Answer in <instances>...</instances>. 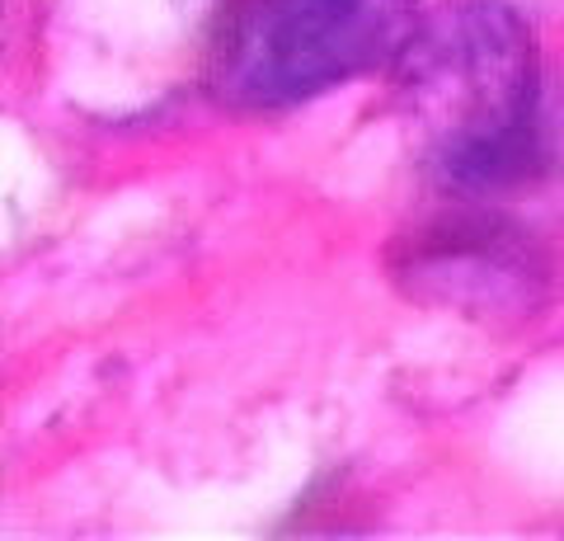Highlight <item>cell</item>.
<instances>
[{
  "mask_svg": "<svg viewBox=\"0 0 564 541\" xmlns=\"http://www.w3.org/2000/svg\"><path fill=\"white\" fill-rule=\"evenodd\" d=\"M395 72V118L419 161L452 184H494L532 155L541 57L532 29L499 0L423 14Z\"/></svg>",
  "mask_w": 564,
  "mask_h": 541,
  "instance_id": "6da1fadb",
  "label": "cell"
},
{
  "mask_svg": "<svg viewBox=\"0 0 564 541\" xmlns=\"http://www.w3.org/2000/svg\"><path fill=\"white\" fill-rule=\"evenodd\" d=\"M419 20V0H240L212 33L207 95L250 113L288 109L395 66Z\"/></svg>",
  "mask_w": 564,
  "mask_h": 541,
  "instance_id": "7a4b0ae2",
  "label": "cell"
},
{
  "mask_svg": "<svg viewBox=\"0 0 564 541\" xmlns=\"http://www.w3.org/2000/svg\"><path fill=\"white\" fill-rule=\"evenodd\" d=\"M395 283L423 306L470 321H518L541 302L545 264L499 217H437L391 250Z\"/></svg>",
  "mask_w": 564,
  "mask_h": 541,
  "instance_id": "3957f363",
  "label": "cell"
}]
</instances>
